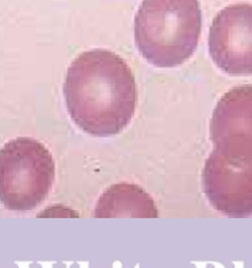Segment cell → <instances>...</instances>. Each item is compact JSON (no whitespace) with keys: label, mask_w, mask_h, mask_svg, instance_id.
Returning a JSON list of instances; mask_svg holds the SVG:
<instances>
[{"label":"cell","mask_w":252,"mask_h":268,"mask_svg":"<svg viewBox=\"0 0 252 268\" xmlns=\"http://www.w3.org/2000/svg\"><path fill=\"white\" fill-rule=\"evenodd\" d=\"M63 92L72 121L94 137L121 133L137 106V84L130 67L102 49L84 51L74 59Z\"/></svg>","instance_id":"1"},{"label":"cell","mask_w":252,"mask_h":268,"mask_svg":"<svg viewBox=\"0 0 252 268\" xmlns=\"http://www.w3.org/2000/svg\"><path fill=\"white\" fill-rule=\"evenodd\" d=\"M202 15L198 0H143L134 21L142 57L157 67H176L193 55Z\"/></svg>","instance_id":"2"},{"label":"cell","mask_w":252,"mask_h":268,"mask_svg":"<svg viewBox=\"0 0 252 268\" xmlns=\"http://www.w3.org/2000/svg\"><path fill=\"white\" fill-rule=\"evenodd\" d=\"M55 175L49 150L37 139L20 137L0 149V202L9 210L27 212L47 197Z\"/></svg>","instance_id":"3"},{"label":"cell","mask_w":252,"mask_h":268,"mask_svg":"<svg viewBox=\"0 0 252 268\" xmlns=\"http://www.w3.org/2000/svg\"><path fill=\"white\" fill-rule=\"evenodd\" d=\"M205 195L218 212L252 216V157L236 158L213 150L202 172Z\"/></svg>","instance_id":"4"},{"label":"cell","mask_w":252,"mask_h":268,"mask_svg":"<svg viewBox=\"0 0 252 268\" xmlns=\"http://www.w3.org/2000/svg\"><path fill=\"white\" fill-rule=\"evenodd\" d=\"M209 53L228 75H252V4L220 9L209 32Z\"/></svg>","instance_id":"5"},{"label":"cell","mask_w":252,"mask_h":268,"mask_svg":"<svg viewBox=\"0 0 252 268\" xmlns=\"http://www.w3.org/2000/svg\"><path fill=\"white\" fill-rule=\"evenodd\" d=\"M214 149L236 158L252 157V86L232 88L214 108L210 122Z\"/></svg>","instance_id":"6"},{"label":"cell","mask_w":252,"mask_h":268,"mask_svg":"<svg viewBox=\"0 0 252 268\" xmlns=\"http://www.w3.org/2000/svg\"><path fill=\"white\" fill-rule=\"evenodd\" d=\"M159 216L153 197L141 187L127 183L112 185L98 199L94 217L96 218H157Z\"/></svg>","instance_id":"7"}]
</instances>
